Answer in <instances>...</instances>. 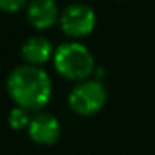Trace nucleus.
Masks as SVG:
<instances>
[{"label": "nucleus", "mask_w": 155, "mask_h": 155, "mask_svg": "<svg viewBox=\"0 0 155 155\" xmlns=\"http://www.w3.org/2000/svg\"><path fill=\"white\" fill-rule=\"evenodd\" d=\"M27 132L32 142L48 147V145H54L58 142L62 127L55 115L48 114V112H37V114L32 115Z\"/></svg>", "instance_id": "39448f33"}, {"label": "nucleus", "mask_w": 155, "mask_h": 155, "mask_svg": "<svg viewBox=\"0 0 155 155\" xmlns=\"http://www.w3.org/2000/svg\"><path fill=\"white\" fill-rule=\"evenodd\" d=\"M54 68L65 80H72L75 84L92 78L97 70L95 57L87 45L77 40H68L60 44L54 54Z\"/></svg>", "instance_id": "f03ea898"}, {"label": "nucleus", "mask_w": 155, "mask_h": 155, "mask_svg": "<svg viewBox=\"0 0 155 155\" xmlns=\"http://www.w3.org/2000/svg\"><path fill=\"white\" fill-rule=\"evenodd\" d=\"M60 8L57 0H28L25 7L27 22L37 30L52 28L60 20Z\"/></svg>", "instance_id": "423d86ee"}, {"label": "nucleus", "mask_w": 155, "mask_h": 155, "mask_svg": "<svg viewBox=\"0 0 155 155\" xmlns=\"http://www.w3.org/2000/svg\"><path fill=\"white\" fill-rule=\"evenodd\" d=\"M30 114L32 112H28V110H25V108L15 105V107L10 110V114H8V125H10L14 130H24V128H28L30 120H32Z\"/></svg>", "instance_id": "6e6552de"}, {"label": "nucleus", "mask_w": 155, "mask_h": 155, "mask_svg": "<svg viewBox=\"0 0 155 155\" xmlns=\"http://www.w3.org/2000/svg\"><path fill=\"white\" fill-rule=\"evenodd\" d=\"M60 30L67 35L70 40L80 42L82 38L88 37L97 27V14L87 4H70L62 10L60 14Z\"/></svg>", "instance_id": "20e7f679"}, {"label": "nucleus", "mask_w": 155, "mask_h": 155, "mask_svg": "<svg viewBox=\"0 0 155 155\" xmlns=\"http://www.w3.org/2000/svg\"><path fill=\"white\" fill-rule=\"evenodd\" d=\"M108 98V92L105 84L100 78H87L78 82L68 94V107L75 115L80 117H92L97 115L105 107Z\"/></svg>", "instance_id": "7ed1b4c3"}, {"label": "nucleus", "mask_w": 155, "mask_h": 155, "mask_svg": "<svg viewBox=\"0 0 155 155\" xmlns=\"http://www.w3.org/2000/svg\"><path fill=\"white\" fill-rule=\"evenodd\" d=\"M28 0H0V12L4 14H17L25 8Z\"/></svg>", "instance_id": "1a4fd4ad"}, {"label": "nucleus", "mask_w": 155, "mask_h": 155, "mask_svg": "<svg viewBox=\"0 0 155 155\" xmlns=\"http://www.w3.org/2000/svg\"><path fill=\"white\" fill-rule=\"evenodd\" d=\"M7 92L17 107L37 114L52 98V78L42 67L22 64L8 74Z\"/></svg>", "instance_id": "f257e3e1"}, {"label": "nucleus", "mask_w": 155, "mask_h": 155, "mask_svg": "<svg viewBox=\"0 0 155 155\" xmlns=\"http://www.w3.org/2000/svg\"><path fill=\"white\" fill-rule=\"evenodd\" d=\"M54 54H55V47L44 35L30 37L22 45V50H20V55H22L25 64L35 65V67L45 65L48 60L54 58Z\"/></svg>", "instance_id": "0eeeda50"}]
</instances>
